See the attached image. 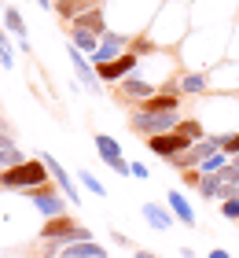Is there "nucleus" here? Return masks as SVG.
Masks as SVG:
<instances>
[{"mask_svg":"<svg viewBox=\"0 0 239 258\" xmlns=\"http://www.w3.org/2000/svg\"><path fill=\"white\" fill-rule=\"evenodd\" d=\"M0 184H4V188H19V192L48 184V166H44V159H26V162H19V166L4 170V173H0Z\"/></svg>","mask_w":239,"mask_h":258,"instance_id":"nucleus-1","label":"nucleus"},{"mask_svg":"<svg viewBox=\"0 0 239 258\" xmlns=\"http://www.w3.org/2000/svg\"><path fill=\"white\" fill-rule=\"evenodd\" d=\"M41 240L44 243H59V247H66V243H81V240H92V232L85 225H77V221L70 218H48L44 229H41Z\"/></svg>","mask_w":239,"mask_h":258,"instance_id":"nucleus-2","label":"nucleus"},{"mask_svg":"<svg viewBox=\"0 0 239 258\" xmlns=\"http://www.w3.org/2000/svg\"><path fill=\"white\" fill-rule=\"evenodd\" d=\"M129 125H133L136 133L147 140V137H154V133H170V129L181 125V111H158V114H151V111H133Z\"/></svg>","mask_w":239,"mask_h":258,"instance_id":"nucleus-3","label":"nucleus"},{"mask_svg":"<svg viewBox=\"0 0 239 258\" xmlns=\"http://www.w3.org/2000/svg\"><path fill=\"white\" fill-rule=\"evenodd\" d=\"M147 148H151L158 159H173V155H184V151L191 148V140L181 133V129H170V133H154V137H147Z\"/></svg>","mask_w":239,"mask_h":258,"instance_id":"nucleus-4","label":"nucleus"},{"mask_svg":"<svg viewBox=\"0 0 239 258\" xmlns=\"http://www.w3.org/2000/svg\"><path fill=\"white\" fill-rule=\"evenodd\" d=\"M22 196H26V199H30V203L41 210L44 218H59V214L66 210V199L59 196L55 188H48V184H41V188H26Z\"/></svg>","mask_w":239,"mask_h":258,"instance_id":"nucleus-5","label":"nucleus"},{"mask_svg":"<svg viewBox=\"0 0 239 258\" xmlns=\"http://www.w3.org/2000/svg\"><path fill=\"white\" fill-rule=\"evenodd\" d=\"M129 74H136V55H133V52H122L118 59L96 67V78L107 81V85H114V81H122V78H129Z\"/></svg>","mask_w":239,"mask_h":258,"instance_id":"nucleus-6","label":"nucleus"},{"mask_svg":"<svg viewBox=\"0 0 239 258\" xmlns=\"http://www.w3.org/2000/svg\"><path fill=\"white\" fill-rule=\"evenodd\" d=\"M129 48V41L122 37V33H111L107 30L103 37H100V48H96V55H92V67H100V63H111V59H118Z\"/></svg>","mask_w":239,"mask_h":258,"instance_id":"nucleus-7","label":"nucleus"},{"mask_svg":"<svg viewBox=\"0 0 239 258\" xmlns=\"http://www.w3.org/2000/svg\"><path fill=\"white\" fill-rule=\"evenodd\" d=\"M41 159H44L48 173H52V177H55V184H59V188L66 192V199H70V203H81V196H77V188H74V181H70V173H66L63 166H59V159H52V155H48V151H44Z\"/></svg>","mask_w":239,"mask_h":258,"instance_id":"nucleus-8","label":"nucleus"},{"mask_svg":"<svg viewBox=\"0 0 239 258\" xmlns=\"http://www.w3.org/2000/svg\"><path fill=\"white\" fill-rule=\"evenodd\" d=\"M70 59H74V70H77V81H81V85H85V89H100V78H96V70H92V63L85 59V52H77L74 48V44H70Z\"/></svg>","mask_w":239,"mask_h":258,"instance_id":"nucleus-9","label":"nucleus"},{"mask_svg":"<svg viewBox=\"0 0 239 258\" xmlns=\"http://www.w3.org/2000/svg\"><path fill=\"white\" fill-rule=\"evenodd\" d=\"M136 111H151V114H158V111H181V96H177V92H154L151 100H140Z\"/></svg>","mask_w":239,"mask_h":258,"instance_id":"nucleus-10","label":"nucleus"},{"mask_svg":"<svg viewBox=\"0 0 239 258\" xmlns=\"http://www.w3.org/2000/svg\"><path fill=\"white\" fill-rule=\"evenodd\" d=\"M70 30H92V33H100V37H103V33H107L103 11H100V8H85L74 22H70Z\"/></svg>","mask_w":239,"mask_h":258,"instance_id":"nucleus-11","label":"nucleus"},{"mask_svg":"<svg viewBox=\"0 0 239 258\" xmlns=\"http://www.w3.org/2000/svg\"><path fill=\"white\" fill-rule=\"evenodd\" d=\"M118 85H122V100H151V96H154V85H147V81H140L136 74L122 78Z\"/></svg>","mask_w":239,"mask_h":258,"instance_id":"nucleus-12","label":"nucleus"},{"mask_svg":"<svg viewBox=\"0 0 239 258\" xmlns=\"http://www.w3.org/2000/svg\"><path fill=\"white\" fill-rule=\"evenodd\" d=\"M59 258H107V251L96 240H81V243H66L59 251Z\"/></svg>","mask_w":239,"mask_h":258,"instance_id":"nucleus-13","label":"nucleus"},{"mask_svg":"<svg viewBox=\"0 0 239 258\" xmlns=\"http://www.w3.org/2000/svg\"><path fill=\"white\" fill-rule=\"evenodd\" d=\"M140 214L147 218L158 232H166V229L173 225V210H166V207H158V203H143V207H140Z\"/></svg>","mask_w":239,"mask_h":258,"instance_id":"nucleus-14","label":"nucleus"},{"mask_svg":"<svg viewBox=\"0 0 239 258\" xmlns=\"http://www.w3.org/2000/svg\"><path fill=\"white\" fill-rule=\"evenodd\" d=\"M170 210H173V218H181V221H184L188 229L195 225V210H191V203L184 199V192H177V188H170Z\"/></svg>","mask_w":239,"mask_h":258,"instance_id":"nucleus-15","label":"nucleus"},{"mask_svg":"<svg viewBox=\"0 0 239 258\" xmlns=\"http://www.w3.org/2000/svg\"><path fill=\"white\" fill-rule=\"evenodd\" d=\"M70 37H74V48L85 55H96V48H100V33L92 30H70Z\"/></svg>","mask_w":239,"mask_h":258,"instance_id":"nucleus-16","label":"nucleus"},{"mask_svg":"<svg viewBox=\"0 0 239 258\" xmlns=\"http://www.w3.org/2000/svg\"><path fill=\"white\" fill-rule=\"evenodd\" d=\"M228 159H232V155H228L224 148H221V151H213V155H206V159L199 162V173H202V177H206V173H221L224 166H228Z\"/></svg>","mask_w":239,"mask_h":258,"instance_id":"nucleus-17","label":"nucleus"},{"mask_svg":"<svg viewBox=\"0 0 239 258\" xmlns=\"http://www.w3.org/2000/svg\"><path fill=\"white\" fill-rule=\"evenodd\" d=\"M96 151L103 155V162L122 159V148H118V140H114V137H107V133H96Z\"/></svg>","mask_w":239,"mask_h":258,"instance_id":"nucleus-18","label":"nucleus"},{"mask_svg":"<svg viewBox=\"0 0 239 258\" xmlns=\"http://www.w3.org/2000/svg\"><path fill=\"white\" fill-rule=\"evenodd\" d=\"M85 4H89V0H55V8H52V11H55V15L63 19V22H66V19L74 22L81 11H85Z\"/></svg>","mask_w":239,"mask_h":258,"instance_id":"nucleus-19","label":"nucleus"},{"mask_svg":"<svg viewBox=\"0 0 239 258\" xmlns=\"http://www.w3.org/2000/svg\"><path fill=\"white\" fill-rule=\"evenodd\" d=\"M4 30H11L19 41H26V33H30V30H26V19H22L15 8H4Z\"/></svg>","mask_w":239,"mask_h":258,"instance_id":"nucleus-20","label":"nucleus"},{"mask_svg":"<svg viewBox=\"0 0 239 258\" xmlns=\"http://www.w3.org/2000/svg\"><path fill=\"white\" fill-rule=\"evenodd\" d=\"M206 85H210V81H206V74H199V70H195V74H181V81H177L181 92H202Z\"/></svg>","mask_w":239,"mask_h":258,"instance_id":"nucleus-21","label":"nucleus"},{"mask_svg":"<svg viewBox=\"0 0 239 258\" xmlns=\"http://www.w3.org/2000/svg\"><path fill=\"white\" fill-rule=\"evenodd\" d=\"M221 184H224V181L217 177V173H206V177L199 181V196H202V199H217V196H221Z\"/></svg>","mask_w":239,"mask_h":258,"instance_id":"nucleus-22","label":"nucleus"},{"mask_svg":"<svg viewBox=\"0 0 239 258\" xmlns=\"http://www.w3.org/2000/svg\"><path fill=\"white\" fill-rule=\"evenodd\" d=\"M177 129H181V133L191 140V144H195V140H202V137H206V129H202L195 118H181V125H177Z\"/></svg>","mask_w":239,"mask_h":258,"instance_id":"nucleus-23","label":"nucleus"},{"mask_svg":"<svg viewBox=\"0 0 239 258\" xmlns=\"http://www.w3.org/2000/svg\"><path fill=\"white\" fill-rule=\"evenodd\" d=\"M19 162H26L19 148H0V170H11V166H19Z\"/></svg>","mask_w":239,"mask_h":258,"instance_id":"nucleus-24","label":"nucleus"},{"mask_svg":"<svg viewBox=\"0 0 239 258\" xmlns=\"http://www.w3.org/2000/svg\"><path fill=\"white\" fill-rule=\"evenodd\" d=\"M77 177H81V184H85V188H92V192H96V196H100V199L107 196V188H103V181H100V177H92V173H89V170H81V173H77Z\"/></svg>","mask_w":239,"mask_h":258,"instance_id":"nucleus-25","label":"nucleus"},{"mask_svg":"<svg viewBox=\"0 0 239 258\" xmlns=\"http://www.w3.org/2000/svg\"><path fill=\"white\" fill-rule=\"evenodd\" d=\"M221 214H224V218H232V221H239V196L221 199Z\"/></svg>","mask_w":239,"mask_h":258,"instance_id":"nucleus-26","label":"nucleus"},{"mask_svg":"<svg viewBox=\"0 0 239 258\" xmlns=\"http://www.w3.org/2000/svg\"><path fill=\"white\" fill-rule=\"evenodd\" d=\"M0 63H4L8 70H11V63H15V55H11V48H8V37H4V30H0Z\"/></svg>","mask_w":239,"mask_h":258,"instance_id":"nucleus-27","label":"nucleus"},{"mask_svg":"<svg viewBox=\"0 0 239 258\" xmlns=\"http://www.w3.org/2000/svg\"><path fill=\"white\" fill-rule=\"evenodd\" d=\"M224 151H228V155H239V133H228V140H224Z\"/></svg>","mask_w":239,"mask_h":258,"instance_id":"nucleus-28","label":"nucleus"},{"mask_svg":"<svg viewBox=\"0 0 239 258\" xmlns=\"http://www.w3.org/2000/svg\"><path fill=\"white\" fill-rule=\"evenodd\" d=\"M143 52H154L151 41H133V55H143Z\"/></svg>","mask_w":239,"mask_h":258,"instance_id":"nucleus-29","label":"nucleus"},{"mask_svg":"<svg viewBox=\"0 0 239 258\" xmlns=\"http://www.w3.org/2000/svg\"><path fill=\"white\" fill-rule=\"evenodd\" d=\"M107 166H111L114 173H122V177L129 173V162H125V159H114V162H107Z\"/></svg>","mask_w":239,"mask_h":258,"instance_id":"nucleus-30","label":"nucleus"},{"mask_svg":"<svg viewBox=\"0 0 239 258\" xmlns=\"http://www.w3.org/2000/svg\"><path fill=\"white\" fill-rule=\"evenodd\" d=\"M129 173H133V177H147V166H143V162H133V166H129Z\"/></svg>","mask_w":239,"mask_h":258,"instance_id":"nucleus-31","label":"nucleus"},{"mask_svg":"<svg viewBox=\"0 0 239 258\" xmlns=\"http://www.w3.org/2000/svg\"><path fill=\"white\" fill-rule=\"evenodd\" d=\"M0 148H15L11 144V133H0Z\"/></svg>","mask_w":239,"mask_h":258,"instance_id":"nucleus-32","label":"nucleus"},{"mask_svg":"<svg viewBox=\"0 0 239 258\" xmlns=\"http://www.w3.org/2000/svg\"><path fill=\"white\" fill-rule=\"evenodd\" d=\"M210 258H232V254H228V251H221V247H213V251H210Z\"/></svg>","mask_w":239,"mask_h":258,"instance_id":"nucleus-33","label":"nucleus"},{"mask_svg":"<svg viewBox=\"0 0 239 258\" xmlns=\"http://www.w3.org/2000/svg\"><path fill=\"white\" fill-rule=\"evenodd\" d=\"M136 258H158V254H151V251H136Z\"/></svg>","mask_w":239,"mask_h":258,"instance_id":"nucleus-34","label":"nucleus"},{"mask_svg":"<svg viewBox=\"0 0 239 258\" xmlns=\"http://www.w3.org/2000/svg\"><path fill=\"white\" fill-rule=\"evenodd\" d=\"M37 4H44V8H55V4H52V0H37Z\"/></svg>","mask_w":239,"mask_h":258,"instance_id":"nucleus-35","label":"nucleus"},{"mask_svg":"<svg viewBox=\"0 0 239 258\" xmlns=\"http://www.w3.org/2000/svg\"><path fill=\"white\" fill-rule=\"evenodd\" d=\"M0 133H8V122H4V118H0Z\"/></svg>","mask_w":239,"mask_h":258,"instance_id":"nucleus-36","label":"nucleus"}]
</instances>
